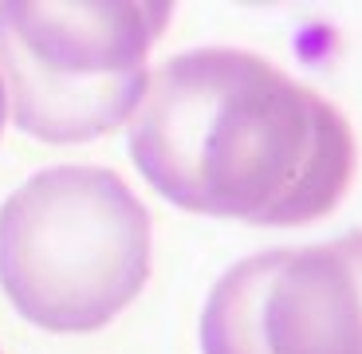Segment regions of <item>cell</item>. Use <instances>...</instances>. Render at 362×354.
Instances as JSON below:
<instances>
[{
	"instance_id": "obj_1",
	"label": "cell",
	"mask_w": 362,
	"mask_h": 354,
	"mask_svg": "<svg viewBox=\"0 0 362 354\" xmlns=\"http://www.w3.org/2000/svg\"><path fill=\"white\" fill-rule=\"evenodd\" d=\"M130 158L185 213L296 228L346 197L358 146L335 102L264 55L197 47L150 71Z\"/></svg>"
},
{
	"instance_id": "obj_2",
	"label": "cell",
	"mask_w": 362,
	"mask_h": 354,
	"mask_svg": "<svg viewBox=\"0 0 362 354\" xmlns=\"http://www.w3.org/2000/svg\"><path fill=\"white\" fill-rule=\"evenodd\" d=\"M150 280V213L107 165H52L0 205V291L52 335L115 323Z\"/></svg>"
},
{
	"instance_id": "obj_3",
	"label": "cell",
	"mask_w": 362,
	"mask_h": 354,
	"mask_svg": "<svg viewBox=\"0 0 362 354\" xmlns=\"http://www.w3.org/2000/svg\"><path fill=\"white\" fill-rule=\"evenodd\" d=\"M170 12L162 0H4L0 83L8 118L47 146L118 130L146 95L150 47Z\"/></svg>"
},
{
	"instance_id": "obj_4",
	"label": "cell",
	"mask_w": 362,
	"mask_h": 354,
	"mask_svg": "<svg viewBox=\"0 0 362 354\" xmlns=\"http://www.w3.org/2000/svg\"><path fill=\"white\" fill-rule=\"evenodd\" d=\"M201 354H362V232L233 264L201 311Z\"/></svg>"
},
{
	"instance_id": "obj_5",
	"label": "cell",
	"mask_w": 362,
	"mask_h": 354,
	"mask_svg": "<svg viewBox=\"0 0 362 354\" xmlns=\"http://www.w3.org/2000/svg\"><path fill=\"white\" fill-rule=\"evenodd\" d=\"M4 118H8V99H4V83H0V134H4Z\"/></svg>"
},
{
	"instance_id": "obj_6",
	"label": "cell",
	"mask_w": 362,
	"mask_h": 354,
	"mask_svg": "<svg viewBox=\"0 0 362 354\" xmlns=\"http://www.w3.org/2000/svg\"><path fill=\"white\" fill-rule=\"evenodd\" d=\"M0 354H4V350H0Z\"/></svg>"
}]
</instances>
